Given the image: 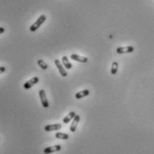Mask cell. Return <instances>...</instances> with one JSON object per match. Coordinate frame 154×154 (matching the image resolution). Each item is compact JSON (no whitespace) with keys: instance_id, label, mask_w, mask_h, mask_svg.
<instances>
[{"instance_id":"3957f363","label":"cell","mask_w":154,"mask_h":154,"mask_svg":"<svg viewBox=\"0 0 154 154\" xmlns=\"http://www.w3.org/2000/svg\"><path fill=\"white\" fill-rule=\"evenodd\" d=\"M38 81H39V78L34 77V78H30V80L26 81V82L24 83V85H23V87H24L25 89H30V88H31L33 86H35L36 84H38Z\"/></svg>"},{"instance_id":"9c48e42d","label":"cell","mask_w":154,"mask_h":154,"mask_svg":"<svg viewBox=\"0 0 154 154\" xmlns=\"http://www.w3.org/2000/svg\"><path fill=\"white\" fill-rule=\"evenodd\" d=\"M70 58L72 60L76 61H79V62H82V63H86L88 61L87 57H86V56H80V55H78V54H75V53L71 54Z\"/></svg>"},{"instance_id":"5bb4252c","label":"cell","mask_w":154,"mask_h":154,"mask_svg":"<svg viewBox=\"0 0 154 154\" xmlns=\"http://www.w3.org/2000/svg\"><path fill=\"white\" fill-rule=\"evenodd\" d=\"M118 69H119V63H118L117 61H113L112 64H111V72L112 75L117 74Z\"/></svg>"},{"instance_id":"e0dca14e","label":"cell","mask_w":154,"mask_h":154,"mask_svg":"<svg viewBox=\"0 0 154 154\" xmlns=\"http://www.w3.org/2000/svg\"><path fill=\"white\" fill-rule=\"evenodd\" d=\"M5 28H4V27H0V35H1V34H3L4 32H5Z\"/></svg>"},{"instance_id":"7a4b0ae2","label":"cell","mask_w":154,"mask_h":154,"mask_svg":"<svg viewBox=\"0 0 154 154\" xmlns=\"http://www.w3.org/2000/svg\"><path fill=\"white\" fill-rule=\"evenodd\" d=\"M39 97H40V101H41L42 106L44 108H48L49 107V103H48V100L47 98V95H46V92H45V90H43V89L39 90Z\"/></svg>"},{"instance_id":"4fadbf2b","label":"cell","mask_w":154,"mask_h":154,"mask_svg":"<svg viewBox=\"0 0 154 154\" xmlns=\"http://www.w3.org/2000/svg\"><path fill=\"white\" fill-rule=\"evenodd\" d=\"M55 137L57 139H60V140H68L70 138V135L68 134H65V133L57 132L55 134Z\"/></svg>"},{"instance_id":"6da1fadb","label":"cell","mask_w":154,"mask_h":154,"mask_svg":"<svg viewBox=\"0 0 154 154\" xmlns=\"http://www.w3.org/2000/svg\"><path fill=\"white\" fill-rule=\"evenodd\" d=\"M46 20H47V16L45 15V14H42V15H40L38 18V20L36 21L30 27V30L31 31V32H34V31H36L37 30H38V28H40V26L46 22Z\"/></svg>"},{"instance_id":"2e32d148","label":"cell","mask_w":154,"mask_h":154,"mask_svg":"<svg viewBox=\"0 0 154 154\" xmlns=\"http://www.w3.org/2000/svg\"><path fill=\"white\" fill-rule=\"evenodd\" d=\"M5 70H6V68L5 66H0V75L3 74Z\"/></svg>"},{"instance_id":"9a60e30c","label":"cell","mask_w":154,"mask_h":154,"mask_svg":"<svg viewBox=\"0 0 154 154\" xmlns=\"http://www.w3.org/2000/svg\"><path fill=\"white\" fill-rule=\"evenodd\" d=\"M38 66H39L42 70H46L48 69L47 63H46L43 60H38Z\"/></svg>"},{"instance_id":"52a82bcc","label":"cell","mask_w":154,"mask_h":154,"mask_svg":"<svg viewBox=\"0 0 154 154\" xmlns=\"http://www.w3.org/2000/svg\"><path fill=\"white\" fill-rule=\"evenodd\" d=\"M61 150V146L57 144V145H53V146H50V147H47L44 149V153L45 154H50L53 152H56V151H60Z\"/></svg>"},{"instance_id":"ba28073f","label":"cell","mask_w":154,"mask_h":154,"mask_svg":"<svg viewBox=\"0 0 154 154\" xmlns=\"http://www.w3.org/2000/svg\"><path fill=\"white\" fill-rule=\"evenodd\" d=\"M61 128V124H52V125H47L45 126V131L51 132V131H57Z\"/></svg>"},{"instance_id":"8fae6325","label":"cell","mask_w":154,"mask_h":154,"mask_svg":"<svg viewBox=\"0 0 154 154\" xmlns=\"http://www.w3.org/2000/svg\"><path fill=\"white\" fill-rule=\"evenodd\" d=\"M61 63H62V65L64 66L67 70H70L72 68V64L70 62L69 58L67 56H62V58H61Z\"/></svg>"},{"instance_id":"5b68a950","label":"cell","mask_w":154,"mask_h":154,"mask_svg":"<svg viewBox=\"0 0 154 154\" xmlns=\"http://www.w3.org/2000/svg\"><path fill=\"white\" fill-rule=\"evenodd\" d=\"M79 120H80V116L77 114V115L75 116L74 119L72 120V123L70 124V132H72V133L76 132L77 128H78V123H79Z\"/></svg>"},{"instance_id":"277c9868","label":"cell","mask_w":154,"mask_h":154,"mask_svg":"<svg viewBox=\"0 0 154 154\" xmlns=\"http://www.w3.org/2000/svg\"><path fill=\"white\" fill-rule=\"evenodd\" d=\"M54 64L56 65V67H57V69H58V70H59V72H60V74H61L63 78H65V77L68 76L67 71L65 70L64 68H63L62 63H61L58 59H56L55 61H54Z\"/></svg>"},{"instance_id":"8992f818","label":"cell","mask_w":154,"mask_h":154,"mask_svg":"<svg viewBox=\"0 0 154 154\" xmlns=\"http://www.w3.org/2000/svg\"><path fill=\"white\" fill-rule=\"evenodd\" d=\"M134 51V48L133 47H118L116 52L119 54H123V53H133Z\"/></svg>"},{"instance_id":"30bf717a","label":"cell","mask_w":154,"mask_h":154,"mask_svg":"<svg viewBox=\"0 0 154 154\" xmlns=\"http://www.w3.org/2000/svg\"><path fill=\"white\" fill-rule=\"evenodd\" d=\"M77 114L74 112V111H70L65 118H63V120H62V122L64 123V124H68V123H70V120H72L75 118V116H76Z\"/></svg>"},{"instance_id":"7c38bea8","label":"cell","mask_w":154,"mask_h":154,"mask_svg":"<svg viewBox=\"0 0 154 154\" xmlns=\"http://www.w3.org/2000/svg\"><path fill=\"white\" fill-rule=\"evenodd\" d=\"M89 94H90L89 90L85 89V90H82V91H80V92H78L75 95V97H76V99H82L83 97H86V96L89 95Z\"/></svg>"}]
</instances>
